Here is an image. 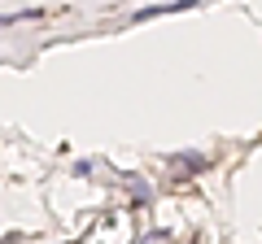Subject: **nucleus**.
Masks as SVG:
<instances>
[{"label": "nucleus", "mask_w": 262, "mask_h": 244, "mask_svg": "<svg viewBox=\"0 0 262 244\" xmlns=\"http://www.w3.org/2000/svg\"><path fill=\"white\" fill-rule=\"evenodd\" d=\"M196 170H206V157H201V153H179V157H170V175L175 179H188V175H196Z\"/></svg>", "instance_id": "f257e3e1"}, {"label": "nucleus", "mask_w": 262, "mask_h": 244, "mask_svg": "<svg viewBox=\"0 0 262 244\" xmlns=\"http://www.w3.org/2000/svg\"><path fill=\"white\" fill-rule=\"evenodd\" d=\"M196 0H175V5H149V9L136 13V22H149V18H162V13H179V9H192Z\"/></svg>", "instance_id": "f03ea898"}, {"label": "nucleus", "mask_w": 262, "mask_h": 244, "mask_svg": "<svg viewBox=\"0 0 262 244\" xmlns=\"http://www.w3.org/2000/svg\"><path fill=\"white\" fill-rule=\"evenodd\" d=\"M31 18H39L35 9H22V13H0V27H9V22H31Z\"/></svg>", "instance_id": "7ed1b4c3"}]
</instances>
